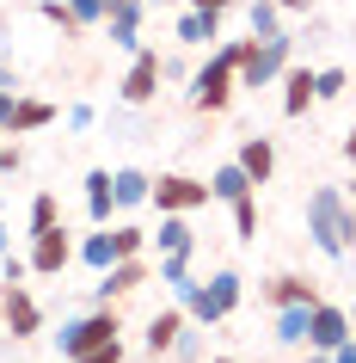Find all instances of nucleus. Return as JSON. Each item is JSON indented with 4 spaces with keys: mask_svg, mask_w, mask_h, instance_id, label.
<instances>
[{
    "mask_svg": "<svg viewBox=\"0 0 356 363\" xmlns=\"http://www.w3.org/2000/svg\"><path fill=\"white\" fill-rule=\"evenodd\" d=\"M172 357H178V363H197V357H203V333H190V326H185L178 345H172Z\"/></svg>",
    "mask_w": 356,
    "mask_h": 363,
    "instance_id": "obj_35",
    "label": "nucleus"
},
{
    "mask_svg": "<svg viewBox=\"0 0 356 363\" xmlns=\"http://www.w3.org/2000/svg\"><path fill=\"white\" fill-rule=\"evenodd\" d=\"M38 13H43L50 25H56L62 38H80V31H86V25L74 19V6H68V0H38Z\"/></svg>",
    "mask_w": 356,
    "mask_h": 363,
    "instance_id": "obj_29",
    "label": "nucleus"
},
{
    "mask_svg": "<svg viewBox=\"0 0 356 363\" xmlns=\"http://www.w3.org/2000/svg\"><path fill=\"white\" fill-rule=\"evenodd\" d=\"M350 326H356V302H350Z\"/></svg>",
    "mask_w": 356,
    "mask_h": 363,
    "instance_id": "obj_46",
    "label": "nucleus"
},
{
    "mask_svg": "<svg viewBox=\"0 0 356 363\" xmlns=\"http://www.w3.org/2000/svg\"><path fill=\"white\" fill-rule=\"evenodd\" d=\"M215 363H234V357H215Z\"/></svg>",
    "mask_w": 356,
    "mask_h": 363,
    "instance_id": "obj_48",
    "label": "nucleus"
},
{
    "mask_svg": "<svg viewBox=\"0 0 356 363\" xmlns=\"http://www.w3.org/2000/svg\"><path fill=\"white\" fill-rule=\"evenodd\" d=\"M13 252V234H6V210H0V259Z\"/></svg>",
    "mask_w": 356,
    "mask_h": 363,
    "instance_id": "obj_41",
    "label": "nucleus"
},
{
    "mask_svg": "<svg viewBox=\"0 0 356 363\" xmlns=\"http://www.w3.org/2000/svg\"><path fill=\"white\" fill-rule=\"evenodd\" d=\"M350 333H356V326H350V308H338V302H326V296H319L314 314H307V351H326V357H332Z\"/></svg>",
    "mask_w": 356,
    "mask_h": 363,
    "instance_id": "obj_9",
    "label": "nucleus"
},
{
    "mask_svg": "<svg viewBox=\"0 0 356 363\" xmlns=\"http://www.w3.org/2000/svg\"><path fill=\"white\" fill-rule=\"evenodd\" d=\"M50 123H56V105L19 93V99H13V123H6V135H38V130H50Z\"/></svg>",
    "mask_w": 356,
    "mask_h": 363,
    "instance_id": "obj_19",
    "label": "nucleus"
},
{
    "mask_svg": "<svg viewBox=\"0 0 356 363\" xmlns=\"http://www.w3.org/2000/svg\"><path fill=\"white\" fill-rule=\"evenodd\" d=\"M344 86H350V74H344V68H319V80H314L319 105H332V99H344Z\"/></svg>",
    "mask_w": 356,
    "mask_h": 363,
    "instance_id": "obj_32",
    "label": "nucleus"
},
{
    "mask_svg": "<svg viewBox=\"0 0 356 363\" xmlns=\"http://www.w3.org/2000/svg\"><path fill=\"white\" fill-rule=\"evenodd\" d=\"M246 191H258V185L246 179L240 160H222V167L209 172V197H215V203H234V197H246Z\"/></svg>",
    "mask_w": 356,
    "mask_h": 363,
    "instance_id": "obj_23",
    "label": "nucleus"
},
{
    "mask_svg": "<svg viewBox=\"0 0 356 363\" xmlns=\"http://www.w3.org/2000/svg\"><path fill=\"white\" fill-rule=\"evenodd\" d=\"M123 333V320H117V308H86V314H68L62 320V333H56V351H62V363H74L80 351H93L98 339H117Z\"/></svg>",
    "mask_w": 356,
    "mask_h": 363,
    "instance_id": "obj_5",
    "label": "nucleus"
},
{
    "mask_svg": "<svg viewBox=\"0 0 356 363\" xmlns=\"http://www.w3.org/2000/svg\"><path fill=\"white\" fill-rule=\"evenodd\" d=\"M0 271H6V284H25V277H31V252H6V259H0Z\"/></svg>",
    "mask_w": 356,
    "mask_h": 363,
    "instance_id": "obj_36",
    "label": "nucleus"
},
{
    "mask_svg": "<svg viewBox=\"0 0 356 363\" xmlns=\"http://www.w3.org/2000/svg\"><path fill=\"white\" fill-rule=\"evenodd\" d=\"M197 252H154V277H160V284H166V296L172 302H185L190 289H197Z\"/></svg>",
    "mask_w": 356,
    "mask_h": 363,
    "instance_id": "obj_15",
    "label": "nucleus"
},
{
    "mask_svg": "<svg viewBox=\"0 0 356 363\" xmlns=\"http://www.w3.org/2000/svg\"><path fill=\"white\" fill-rule=\"evenodd\" d=\"M240 302H246V277L240 271H215V277H197V289L185 296V314H190V326H222Z\"/></svg>",
    "mask_w": 356,
    "mask_h": 363,
    "instance_id": "obj_3",
    "label": "nucleus"
},
{
    "mask_svg": "<svg viewBox=\"0 0 356 363\" xmlns=\"http://www.w3.org/2000/svg\"><path fill=\"white\" fill-rule=\"evenodd\" d=\"M0 86H19V74H13V68H6V62H0Z\"/></svg>",
    "mask_w": 356,
    "mask_h": 363,
    "instance_id": "obj_44",
    "label": "nucleus"
},
{
    "mask_svg": "<svg viewBox=\"0 0 356 363\" xmlns=\"http://www.w3.org/2000/svg\"><path fill=\"white\" fill-rule=\"evenodd\" d=\"M270 308H314L319 302V289L307 284V277H295V271H277V277H264V289H258Z\"/></svg>",
    "mask_w": 356,
    "mask_h": 363,
    "instance_id": "obj_16",
    "label": "nucleus"
},
{
    "mask_svg": "<svg viewBox=\"0 0 356 363\" xmlns=\"http://www.w3.org/2000/svg\"><path fill=\"white\" fill-rule=\"evenodd\" d=\"M307 363H332V357H326V351H314V357H307Z\"/></svg>",
    "mask_w": 356,
    "mask_h": 363,
    "instance_id": "obj_45",
    "label": "nucleus"
},
{
    "mask_svg": "<svg viewBox=\"0 0 356 363\" xmlns=\"http://www.w3.org/2000/svg\"><path fill=\"white\" fill-rule=\"evenodd\" d=\"M307 314L314 308H277L270 314V339L277 345H307Z\"/></svg>",
    "mask_w": 356,
    "mask_h": 363,
    "instance_id": "obj_25",
    "label": "nucleus"
},
{
    "mask_svg": "<svg viewBox=\"0 0 356 363\" xmlns=\"http://www.w3.org/2000/svg\"><path fill=\"white\" fill-rule=\"evenodd\" d=\"M56 222H62V197L56 191H38V197H31V210H25V228L43 234V228H56Z\"/></svg>",
    "mask_w": 356,
    "mask_h": 363,
    "instance_id": "obj_26",
    "label": "nucleus"
},
{
    "mask_svg": "<svg viewBox=\"0 0 356 363\" xmlns=\"http://www.w3.org/2000/svg\"><path fill=\"white\" fill-rule=\"evenodd\" d=\"M74 259H80L86 271H111V265H117V234H111V228H93V234H80Z\"/></svg>",
    "mask_w": 356,
    "mask_h": 363,
    "instance_id": "obj_21",
    "label": "nucleus"
},
{
    "mask_svg": "<svg viewBox=\"0 0 356 363\" xmlns=\"http://www.w3.org/2000/svg\"><path fill=\"white\" fill-rule=\"evenodd\" d=\"M307 240L326 259H344L356 247V203L344 185H314L307 191Z\"/></svg>",
    "mask_w": 356,
    "mask_h": 363,
    "instance_id": "obj_1",
    "label": "nucleus"
},
{
    "mask_svg": "<svg viewBox=\"0 0 356 363\" xmlns=\"http://www.w3.org/2000/svg\"><path fill=\"white\" fill-rule=\"evenodd\" d=\"M19 167H25V148L13 142V135H0V179H13Z\"/></svg>",
    "mask_w": 356,
    "mask_h": 363,
    "instance_id": "obj_34",
    "label": "nucleus"
},
{
    "mask_svg": "<svg viewBox=\"0 0 356 363\" xmlns=\"http://www.w3.org/2000/svg\"><path fill=\"white\" fill-rule=\"evenodd\" d=\"M148 203H154L160 216H197V210H209L215 197H209V179H190V172H160Z\"/></svg>",
    "mask_w": 356,
    "mask_h": 363,
    "instance_id": "obj_6",
    "label": "nucleus"
},
{
    "mask_svg": "<svg viewBox=\"0 0 356 363\" xmlns=\"http://www.w3.org/2000/svg\"><path fill=\"white\" fill-rule=\"evenodd\" d=\"M0 326H6L13 339H38V333H43V308H38V296H31L25 284L0 289Z\"/></svg>",
    "mask_w": 356,
    "mask_h": 363,
    "instance_id": "obj_11",
    "label": "nucleus"
},
{
    "mask_svg": "<svg viewBox=\"0 0 356 363\" xmlns=\"http://www.w3.org/2000/svg\"><path fill=\"white\" fill-rule=\"evenodd\" d=\"M314 80H319V68H301V62H289V68H282V117H307V111L319 105Z\"/></svg>",
    "mask_w": 356,
    "mask_h": 363,
    "instance_id": "obj_13",
    "label": "nucleus"
},
{
    "mask_svg": "<svg viewBox=\"0 0 356 363\" xmlns=\"http://www.w3.org/2000/svg\"><path fill=\"white\" fill-rule=\"evenodd\" d=\"M154 252H197V228H190V216H160V228L148 234Z\"/></svg>",
    "mask_w": 356,
    "mask_h": 363,
    "instance_id": "obj_20",
    "label": "nucleus"
},
{
    "mask_svg": "<svg viewBox=\"0 0 356 363\" xmlns=\"http://www.w3.org/2000/svg\"><path fill=\"white\" fill-rule=\"evenodd\" d=\"M234 160L246 167V179H252V185H270V172H277V142H270V135H246Z\"/></svg>",
    "mask_w": 356,
    "mask_h": 363,
    "instance_id": "obj_18",
    "label": "nucleus"
},
{
    "mask_svg": "<svg viewBox=\"0 0 356 363\" xmlns=\"http://www.w3.org/2000/svg\"><path fill=\"white\" fill-rule=\"evenodd\" d=\"M295 62V38L289 31H277V38H246V50H240V86H277L282 80V68Z\"/></svg>",
    "mask_w": 356,
    "mask_h": 363,
    "instance_id": "obj_4",
    "label": "nucleus"
},
{
    "mask_svg": "<svg viewBox=\"0 0 356 363\" xmlns=\"http://www.w3.org/2000/svg\"><path fill=\"white\" fill-rule=\"evenodd\" d=\"M142 19H148V0H111V13H105V25H111V50H142Z\"/></svg>",
    "mask_w": 356,
    "mask_h": 363,
    "instance_id": "obj_12",
    "label": "nucleus"
},
{
    "mask_svg": "<svg viewBox=\"0 0 356 363\" xmlns=\"http://www.w3.org/2000/svg\"><path fill=\"white\" fill-rule=\"evenodd\" d=\"M160 74H166V56L142 43V50L130 56V74L117 80V93H123V105H148V99L160 93Z\"/></svg>",
    "mask_w": 356,
    "mask_h": 363,
    "instance_id": "obj_8",
    "label": "nucleus"
},
{
    "mask_svg": "<svg viewBox=\"0 0 356 363\" xmlns=\"http://www.w3.org/2000/svg\"><path fill=\"white\" fill-rule=\"evenodd\" d=\"M123 357H130V345H123V333H117V339H98L93 351H80L74 363H123Z\"/></svg>",
    "mask_w": 356,
    "mask_h": 363,
    "instance_id": "obj_31",
    "label": "nucleus"
},
{
    "mask_svg": "<svg viewBox=\"0 0 356 363\" xmlns=\"http://www.w3.org/2000/svg\"><path fill=\"white\" fill-rule=\"evenodd\" d=\"M86 216H93V228H111V222H117V185H111V167H93V172H86Z\"/></svg>",
    "mask_w": 356,
    "mask_h": 363,
    "instance_id": "obj_17",
    "label": "nucleus"
},
{
    "mask_svg": "<svg viewBox=\"0 0 356 363\" xmlns=\"http://www.w3.org/2000/svg\"><path fill=\"white\" fill-rule=\"evenodd\" d=\"M227 210H234V240H258V191L234 197Z\"/></svg>",
    "mask_w": 356,
    "mask_h": 363,
    "instance_id": "obj_28",
    "label": "nucleus"
},
{
    "mask_svg": "<svg viewBox=\"0 0 356 363\" xmlns=\"http://www.w3.org/2000/svg\"><path fill=\"white\" fill-rule=\"evenodd\" d=\"M185 326H190L185 302H166V308L148 320V339H142V345H148V357H172V345H178V333H185Z\"/></svg>",
    "mask_w": 356,
    "mask_h": 363,
    "instance_id": "obj_14",
    "label": "nucleus"
},
{
    "mask_svg": "<svg viewBox=\"0 0 356 363\" xmlns=\"http://www.w3.org/2000/svg\"><path fill=\"white\" fill-rule=\"evenodd\" d=\"M344 160H350V167H356V123H350V130H344Z\"/></svg>",
    "mask_w": 356,
    "mask_h": 363,
    "instance_id": "obj_40",
    "label": "nucleus"
},
{
    "mask_svg": "<svg viewBox=\"0 0 356 363\" xmlns=\"http://www.w3.org/2000/svg\"><path fill=\"white\" fill-rule=\"evenodd\" d=\"M240 50H246V38H227L222 50L190 74V111L215 117V111L234 105V93H240Z\"/></svg>",
    "mask_w": 356,
    "mask_h": 363,
    "instance_id": "obj_2",
    "label": "nucleus"
},
{
    "mask_svg": "<svg viewBox=\"0 0 356 363\" xmlns=\"http://www.w3.org/2000/svg\"><path fill=\"white\" fill-rule=\"evenodd\" d=\"M117 234V259H142L148 252V228H135V222H111Z\"/></svg>",
    "mask_w": 356,
    "mask_h": 363,
    "instance_id": "obj_30",
    "label": "nucleus"
},
{
    "mask_svg": "<svg viewBox=\"0 0 356 363\" xmlns=\"http://www.w3.org/2000/svg\"><path fill=\"white\" fill-rule=\"evenodd\" d=\"M282 13H307V6H314V0H277Z\"/></svg>",
    "mask_w": 356,
    "mask_h": 363,
    "instance_id": "obj_43",
    "label": "nucleus"
},
{
    "mask_svg": "<svg viewBox=\"0 0 356 363\" xmlns=\"http://www.w3.org/2000/svg\"><path fill=\"white\" fill-rule=\"evenodd\" d=\"M74 247H80V240L62 228V222H56V228H43V234H31V277H62V271L74 265Z\"/></svg>",
    "mask_w": 356,
    "mask_h": 363,
    "instance_id": "obj_10",
    "label": "nucleus"
},
{
    "mask_svg": "<svg viewBox=\"0 0 356 363\" xmlns=\"http://www.w3.org/2000/svg\"><path fill=\"white\" fill-rule=\"evenodd\" d=\"M246 25H252V38H277L282 31V6L277 0H252V6H246Z\"/></svg>",
    "mask_w": 356,
    "mask_h": 363,
    "instance_id": "obj_27",
    "label": "nucleus"
},
{
    "mask_svg": "<svg viewBox=\"0 0 356 363\" xmlns=\"http://www.w3.org/2000/svg\"><path fill=\"white\" fill-rule=\"evenodd\" d=\"M350 203H356V185H350Z\"/></svg>",
    "mask_w": 356,
    "mask_h": 363,
    "instance_id": "obj_47",
    "label": "nucleus"
},
{
    "mask_svg": "<svg viewBox=\"0 0 356 363\" xmlns=\"http://www.w3.org/2000/svg\"><path fill=\"white\" fill-rule=\"evenodd\" d=\"M111 185H117V210H142V203L154 197V179H148L142 167H117Z\"/></svg>",
    "mask_w": 356,
    "mask_h": 363,
    "instance_id": "obj_22",
    "label": "nucleus"
},
{
    "mask_svg": "<svg viewBox=\"0 0 356 363\" xmlns=\"http://www.w3.org/2000/svg\"><path fill=\"white\" fill-rule=\"evenodd\" d=\"M68 6H74V19L86 25V31H93V25H105V13H111V0H68Z\"/></svg>",
    "mask_w": 356,
    "mask_h": 363,
    "instance_id": "obj_33",
    "label": "nucleus"
},
{
    "mask_svg": "<svg viewBox=\"0 0 356 363\" xmlns=\"http://www.w3.org/2000/svg\"><path fill=\"white\" fill-rule=\"evenodd\" d=\"M93 123H98L93 105H68V130H93Z\"/></svg>",
    "mask_w": 356,
    "mask_h": 363,
    "instance_id": "obj_37",
    "label": "nucleus"
},
{
    "mask_svg": "<svg viewBox=\"0 0 356 363\" xmlns=\"http://www.w3.org/2000/svg\"><path fill=\"white\" fill-rule=\"evenodd\" d=\"M13 99H19V86H0V135H6V123H13Z\"/></svg>",
    "mask_w": 356,
    "mask_h": 363,
    "instance_id": "obj_38",
    "label": "nucleus"
},
{
    "mask_svg": "<svg viewBox=\"0 0 356 363\" xmlns=\"http://www.w3.org/2000/svg\"><path fill=\"white\" fill-rule=\"evenodd\" d=\"M160 6H172V0H160Z\"/></svg>",
    "mask_w": 356,
    "mask_h": 363,
    "instance_id": "obj_49",
    "label": "nucleus"
},
{
    "mask_svg": "<svg viewBox=\"0 0 356 363\" xmlns=\"http://www.w3.org/2000/svg\"><path fill=\"white\" fill-rule=\"evenodd\" d=\"M142 284H154V265H148V252H142V259H117L111 271H98V284H93V302L117 308L123 296H135Z\"/></svg>",
    "mask_w": 356,
    "mask_h": 363,
    "instance_id": "obj_7",
    "label": "nucleus"
},
{
    "mask_svg": "<svg viewBox=\"0 0 356 363\" xmlns=\"http://www.w3.org/2000/svg\"><path fill=\"white\" fill-rule=\"evenodd\" d=\"M190 6H203V13H227L234 0H190Z\"/></svg>",
    "mask_w": 356,
    "mask_h": 363,
    "instance_id": "obj_42",
    "label": "nucleus"
},
{
    "mask_svg": "<svg viewBox=\"0 0 356 363\" xmlns=\"http://www.w3.org/2000/svg\"><path fill=\"white\" fill-rule=\"evenodd\" d=\"M332 363H356V333H350V339H344V345L332 351Z\"/></svg>",
    "mask_w": 356,
    "mask_h": 363,
    "instance_id": "obj_39",
    "label": "nucleus"
},
{
    "mask_svg": "<svg viewBox=\"0 0 356 363\" xmlns=\"http://www.w3.org/2000/svg\"><path fill=\"white\" fill-rule=\"evenodd\" d=\"M172 38L190 43V50H197V43H215V38H222V13H203V6H190L185 19H178V31H172Z\"/></svg>",
    "mask_w": 356,
    "mask_h": 363,
    "instance_id": "obj_24",
    "label": "nucleus"
}]
</instances>
